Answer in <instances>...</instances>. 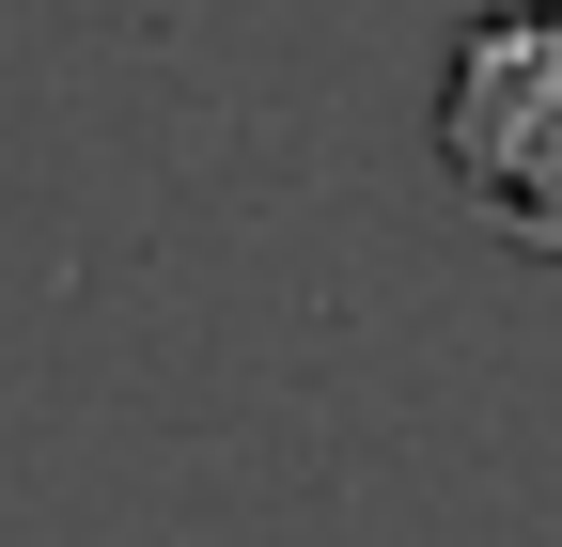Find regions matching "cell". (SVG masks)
Returning <instances> with one entry per match:
<instances>
[{"label":"cell","mask_w":562,"mask_h":547,"mask_svg":"<svg viewBox=\"0 0 562 547\" xmlns=\"http://www.w3.org/2000/svg\"><path fill=\"white\" fill-rule=\"evenodd\" d=\"M438 172L469 188L484 235H516V250L562 266V0L469 16L453 94H438Z\"/></svg>","instance_id":"6da1fadb"}]
</instances>
